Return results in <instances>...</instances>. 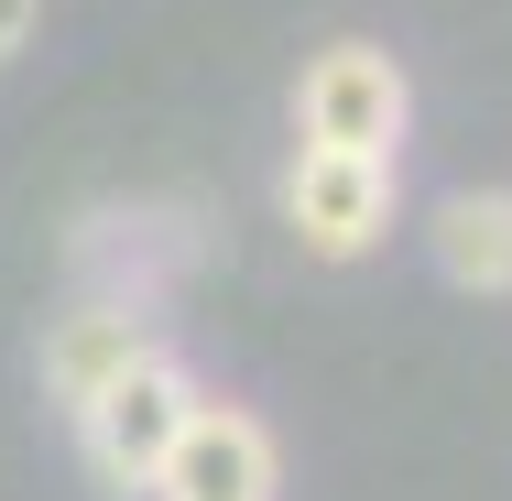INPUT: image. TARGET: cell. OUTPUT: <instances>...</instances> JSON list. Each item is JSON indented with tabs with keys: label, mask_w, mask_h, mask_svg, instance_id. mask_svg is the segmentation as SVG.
Segmentation results:
<instances>
[{
	"label": "cell",
	"mask_w": 512,
	"mask_h": 501,
	"mask_svg": "<svg viewBox=\"0 0 512 501\" xmlns=\"http://www.w3.org/2000/svg\"><path fill=\"white\" fill-rule=\"evenodd\" d=\"M186 414H197V371L175 360V349H142L109 393L77 403V447H88V480L120 501H153L164 480V447L186 436Z\"/></svg>",
	"instance_id": "6da1fadb"
},
{
	"label": "cell",
	"mask_w": 512,
	"mask_h": 501,
	"mask_svg": "<svg viewBox=\"0 0 512 501\" xmlns=\"http://www.w3.org/2000/svg\"><path fill=\"white\" fill-rule=\"evenodd\" d=\"M404 120H414V88L382 44L349 33V44L306 55V88H295V131L306 142H327V153H393Z\"/></svg>",
	"instance_id": "7a4b0ae2"
},
{
	"label": "cell",
	"mask_w": 512,
	"mask_h": 501,
	"mask_svg": "<svg viewBox=\"0 0 512 501\" xmlns=\"http://www.w3.org/2000/svg\"><path fill=\"white\" fill-rule=\"evenodd\" d=\"M284 218L316 262H360L382 229H393V153H327V142H295L284 164Z\"/></svg>",
	"instance_id": "3957f363"
},
{
	"label": "cell",
	"mask_w": 512,
	"mask_h": 501,
	"mask_svg": "<svg viewBox=\"0 0 512 501\" xmlns=\"http://www.w3.org/2000/svg\"><path fill=\"white\" fill-rule=\"evenodd\" d=\"M153 501H273V436H262V414H240V403H207V393H197L186 436L164 447Z\"/></svg>",
	"instance_id": "277c9868"
},
{
	"label": "cell",
	"mask_w": 512,
	"mask_h": 501,
	"mask_svg": "<svg viewBox=\"0 0 512 501\" xmlns=\"http://www.w3.org/2000/svg\"><path fill=\"white\" fill-rule=\"evenodd\" d=\"M142 349H153V305H131V295H77L55 327H44V393L77 414V403L109 393Z\"/></svg>",
	"instance_id": "5b68a950"
},
{
	"label": "cell",
	"mask_w": 512,
	"mask_h": 501,
	"mask_svg": "<svg viewBox=\"0 0 512 501\" xmlns=\"http://www.w3.org/2000/svg\"><path fill=\"white\" fill-rule=\"evenodd\" d=\"M436 273L458 295H512V186H458L436 207Z\"/></svg>",
	"instance_id": "8992f818"
},
{
	"label": "cell",
	"mask_w": 512,
	"mask_h": 501,
	"mask_svg": "<svg viewBox=\"0 0 512 501\" xmlns=\"http://www.w3.org/2000/svg\"><path fill=\"white\" fill-rule=\"evenodd\" d=\"M33 22H44V0H0V66L33 44Z\"/></svg>",
	"instance_id": "52a82bcc"
}]
</instances>
